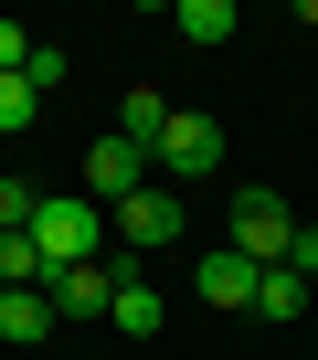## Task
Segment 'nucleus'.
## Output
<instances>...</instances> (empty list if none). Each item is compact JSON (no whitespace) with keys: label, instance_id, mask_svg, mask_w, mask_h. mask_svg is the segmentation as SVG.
Wrapping results in <instances>:
<instances>
[{"label":"nucleus","instance_id":"nucleus-1","mask_svg":"<svg viewBox=\"0 0 318 360\" xmlns=\"http://www.w3.org/2000/svg\"><path fill=\"white\" fill-rule=\"evenodd\" d=\"M32 244H43V276H53V265H96V255H106V212H96V202H43V212H32Z\"/></svg>","mask_w":318,"mask_h":360},{"label":"nucleus","instance_id":"nucleus-2","mask_svg":"<svg viewBox=\"0 0 318 360\" xmlns=\"http://www.w3.org/2000/svg\"><path fill=\"white\" fill-rule=\"evenodd\" d=\"M159 169H170V180H212V169H223V117L170 106V127H159Z\"/></svg>","mask_w":318,"mask_h":360},{"label":"nucleus","instance_id":"nucleus-3","mask_svg":"<svg viewBox=\"0 0 318 360\" xmlns=\"http://www.w3.org/2000/svg\"><path fill=\"white\" fill-rule=\"evenodd\" d=\"M286 233H297V212L276 191H234V255L244 265H286Z\"/></svg>","mask_w":318,"mask_h":360},{"label":"nucleus","instance_id":"nucleus-4","mask_svg":"<svg viewBox=\"0 0 318 360\" xmlns=\"http://www.w3.org/2000/svg\"><path fill=\"white\" fill-rule=\"evenodd\" d=\"M117 286H127V265H106V255H96V265H53V276H43L53 318H106V307H117Z\"/></svg>","mask_w":318,"mask_h":360},{"label":"nucleus","instance_id":"nucleus-5","mask_svg":"<svg viewBox=\"0 0 318 360\" xmlns=\"http://www.w3.org/2000/svg\"><path fill=\"white\" fill-rule=\"evenodd\" d=\"M85 191H96V202H127V191H148V148L106 127V138L85 148Z\"/></svg>","mask_w":318,"mask_h":360},{"label":"nucleus","instance_id":"nucleus-6","mask_svg":"<svg viewBox=\"0 0 318 360\" xmlns=\"http://www.w3.org/2000/svg\"><path fill=\"white\" fill-rule=\"evenodd\" d=\"M117 244H138V255L181 244V202L159 191V180H148V191H127V202H117Z\"/></svg>","mask_w":318,"mask_h":360},{"label":"nucleus","instance_id":"nucleus-7","mask_svg":"<svg viewBox=\"0 0 318 360\" xmlns=\"http://www.w3.org/2000/svg\"><path fill=\"white\" fill-rule=\"evenodd\" d=\"M191 286H202V307H223V318H244V307H255V286H265V265H244L234 244H212Z\"/></svg>","mask_w":318,"mask_h":360},{"label":"nucleus","instance_id":"nucleus-8","mask_svg":"<svg viewBox=\"0 0 318 360\" xmlns=\"http://www.w3.org/2000/svg\"><path fill=\"white\" fill-rule=\"evenodd\" d=\"M106 328H117V339H159V328H170V297H159L148 276H127L117 307H106Z\"/></svg>","mask_w":318,"mask_h":360},{"label":"nucleus","instance_id":"nucleus-9","mask_svg":"<svg viewBox=\"0 0 318 360\" xmlns=\"http://www.w3.org/2000/svg\"><path fill=\"white\" fill-rule=\"evenodd\" d=\"M0 339H11V349L53 339V297H43V286H0Z\"/></svg>","mask_w":318,"mask_h":360},{"label":"nucleus","instance_id":"nucleus-10","mask_svg":"<svg viewBox=\"0 0 318 360\" xmlns=\"http://www.w3.org/2000/svg\"><path fill=\"white\" fill-rule=\"evenodd\" d=\"M159 127H170V96H159V85H127V96H117V138H138V148L159 159Z\"/></svg>","mask_w":318,"mask_h":360},{"label":"nucleus","instance_id":"nucleus-11","mask_svg":"<svg viewBox=\"0 0 318 360\" xmlns=\"http://www.w3.org/2000/svg\"><path fill=\"white\" fill-rule=\"evenodd\" d=\"M170 32L181 43H234V0H170Z\"/></svg>","mask_w":318,"mask_h":360},{"label":"nucleus","instance_id":"nucleus-12","mask_svg":"<svg viewBox=\"0 0 318 360\" xmlns=\"http://www.w3.org/2000/svg\"><path fill=\"white\" fill-rule=\"evenodd\" d=\"M255 318H276V328H286V318H307V276H297V265H265V286H255Z\"/></svg>","mask_w":318,"mask_h":360},{"label":"nucleus","instance_id":"nucleus-13","mask_svg":"<svg viewBox=\"0 0 318 360\" xmlns=\"http://www.w3.org/2000/svg\"><path fill=\"white\" fill-rule=\"evenodd\" d=\"M0 286H43V244L32 233H0Z\"/></svg>","mask_w":318,"mask_h":360},{"label":"nucleus","instance_id":"nucleus-14","mask_svg":"<svg viewBox=\"0 0 318 360\" xmlns=\"http://www.w3.org/2000/svg\"><path fill=\"white\" fill-rule=\"evenodd\" d=\"M32 212H43V191H32V180H11V169H0V233H32Z\"/></svg>","mask_w":318,"mask_h":360},{"label":"nucleus","instance_id":"nucleus-15","mask_svg":"<svg viewBox=\"0 0 318 360\" xmlns=\"http://www.w3.org/2000/svg\"><path fill=\"white\" fill-rule=\"evenodd\" d=\"M32 117H43V96H32V85H22V75H0V138H22V127H32Z\"/></svg>","mask_w":318,"mask_h":360},{"label":"nucleus","instance_id":"nucleus-16","mask_svg":"<svg viewBox=\"0 0 318 360\" xmlns=\"http://www.w3.org/2000/svg\"><path fill=\"white\" fill-rule=\"evenodd\" d=\"M64 75H75V64H64V43H32V64H22V85H32V96H64Z\"/></svg>","mask_w":318,"mask_h":360},{"label":"nucleus","instance_id":"nucleus-17","mask_svg":"<svg viewBox=\"0 0 318 360\" xmlns=\"http://www.w3.org/2000/svg\"><path fill=\"white\" fill-rule=\"evenodd\" d=\"M32 43H43L32 22H0V75H22V64H32Z\"/></svg>","mask_w":318,"mask_h":360},{"label":"nucleus","instance_id":"nucleus-18","mask_svg":"<svg viewBox=\"0 0 318 360\" xmlns=\"http://www.w3.org/2000/svg\"><path fill=\"white\" fill-rule=\"evenodd\" d=\"M286 265H297V276L318 286V223H297V233H286Z\"/></svg>","mask_w":318,"mask_h":360},{"label":"nucleus","instance_id":"nucleus-19","mask_svg":"<svg viewBox=\"0 0 318 360\" xmlns=\"http://www.w3.org/2000/svg\"><path fill=\"white\" fill-rule=\"evenodd\" d=\"M307 32H318V0H307Z\"/></svg>","mask_w":318,"mask_h":360}]
</instances>
